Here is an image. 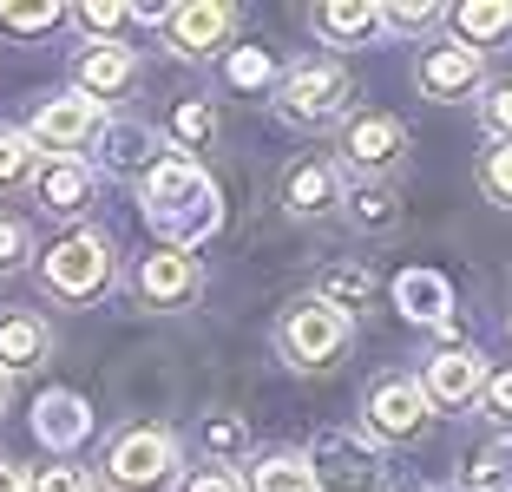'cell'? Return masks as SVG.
I'll return each mask as SVG.
<instances>
[{
  "mask_svg": "<svg viewBox=\"0 0 512 492\" xmlns=\"http://www.w3.org/2000/svg\"><path fill=\"white\" fill-rule=\"evenodd\" d=\"M138 191H145V224L158 230V250H197V243L224 224L217 184L197 158H165Z\"/></svg>",
  "mask_w": 512,
  "mask_h": 492,
  "instance_id": "obj_1",
  "label": "cell"
},
{
  "mask_svg": "<svg viewBox=\"0 0 512 492\" xmlns=\"http://www.w3.org/2000/svg\"><path fill=\"white\" fill-rule=\"evenodd\" d=\"M348 105H355V79H348L342 60H296L276 79V112L289 125H302V132L348 119Z\"/></svg>",
  "mask_w": 512,
  "mask_h": 492,
  "instance_id": "obj_2",
  "label": "cell"
},
{
  "mask_svg": "<svg viewBox=\"0 0 512 492\" xmlns=\"http://www.w3.org/2000/svg\"><path fill=\"white\" fill-rule=\"evenodd\" d=\"M40 283L53 302H92L112 289V243L99 230H66L53 250L40 256Z\"/></svg>",
  "mask_w": 512,
  "mask_h": 492,
  "instance_id": "obj_3",
  "label": "cell"
},
{
  "mask_svg": "<svg viewBox=\"0 0 512 492\" xmlns=\"http://www.w3.org/2000/svg\"><path fill=\"white\" fill-rule=\"evenodd\" d=\"M348 342H355V322L335 315V309H322L316 296L296 302V309H283V322H276V348H283V361L302 368V374L335 368V361L348 355Z\"/></svg>",
  "mask_w": 512,
  "mask_h": 492,
  "instance_id": "obj_4",
  "label": "cell"
},
{
  "mask_svg": "<svg viewBox=\"0 0 512 492\" xmlns=\"http://www.w3.org/2000/svg\"><path fill=\"white\" fill-rule=\"evenodd\" d=\"M112 492H171L178 486V440L165 427H132L106 453Z\"/></svg>",
  "mask_w": 512,
  "mask_h": 492,
  "instance_id": "obj_5",
  "label": "cell"
},
{
  "mask_svg": "<svg viewBox=\"0 0 512 492\" xmlns=\"http://www.w3.org/2000/svg\"><path fill=\"white\" fill-rule=\"evenodd\" d=\"M302 460H309V486L316 492H381L388 486L381 447L375 440H355V433H322Z\"/></svg>",
  "mask_w": 512,
  "mask_h": 492,
  "instance_id": "obj_6",
  "label": "cell"
},
{
  "mask_svg": "<svg viewBox=\"0 0 512 492\" xmlns=\"http://www.w3.org/2000/svg\"><path fill=\"white\" fill-rule=\"evenodd\" d=\"M99 125H106V112L86 92H60V99H40V112L27 125V145L46 151V158H79L99 138Z\"/></svg>",
  "mask_w": 512,
  "mask_h": 492,
  "instance_id": "obj_7",
  "label": "cell"
},
{
  "mask_svg": "<svg viewBox=\"0 0 512 492\" xmlns=\"http://www.w3.org/2000/svg\"><path fill=\"white\" fill-rule=\"evenodd\" d=\"M132 289H138V302L158 309V315L191 309L197 289H204V263H197V250H151V256H138Z\"/></svg>",
  "mask_w": 512,
  "mask_h": 492,
  "instance_id": "obj_8",
  "label": "cell"
},
{
  "mask_svg": "<svg viewBox=\"0 0 512 492\" xmlns=\"http://www.w3.org/2000/svg\"><path fill=\"white\" fill-rule=\"evenodd\" d=\"M401 158H407V125L394 112H355V119H342V164L355 178H388Z\"/></svg>",
  "mask_w": 512,
  "mask_h": 492,
  "instance_id": "obj_9",
  "label": "cell"
},
{
  "mask_svg": "<svg viewBox=\"0 0 512 492\" xmlns=\"http://www.w3.org/2000/svg\"><path fill=\"white\" fill-rule=\"evenodd\" d=\"M427 414H434V407H427L414 374H381L375 388H368V401H362V420H368L375 440H421Z\"/></svg>",
  "mask_w": 512,
  "mask_h": 492,
  "instance_id": "obj_10",
  "label": "cell"
},
{
  "mask_svg": "<svg viewBox=\"0 0 512 492\" xmlns=\"http://www.w3.org/2000/svg\"><path fill=\"white\" fill-rule=\"evenodd\" d=\"M92 145H99V164H106L112 178H132V184H145L151 171L171 158L158 125H145V119H106Z\"/></svg>",
  "mask_w": 512,
  "mask_h": 492,
  "instance_id": "obj_11",
  "label": "cell"
},
{
  "mask_svg": "<svg viewBox=\"0 0 512 492\" xmlns=\"http://www.w3.org/2000/svg\"><path fill=\"white\" fill-rule=\"evenodd\" d=\"M158 27H165V40L178 46L184 60H211L217 46L237 33V7H224V0H184V7L158 14Z\"/></svg>",
  "mask_w": 512,
  "mask_h": 492,
  "instance_id": "obj_12",
  "label": "cell"
},
{
  "mask_svg": "<svg viewBox=\"0 0 512 492\" xmlns=\"http://www.w3.org/2000/svg\"><path fill=\"white\" fill-rule=\"evenodd\" d=\"M414 86H421L434 105L467 99V92L486 86V53H473V46H460V40H440V46H427V53H421Z\"/></svg>",
  "mask_w": 512,
  "mask_h": 492,
  "instance_id": "obj_13",
  "label": "cell"
},
{
  "mask_svg": "<svg viewBox=\"0 0 512 492\" xmlns=\"http://www.w3.org/2000/svg\"><path fill=\"white\" fill-rule=\"evenodd\" d=\"M73 79H79L73 92H86V99L106 112V105H119V99H132V92H138V53H132V46H119V40H92L86 53H79Z\"/></svg>",
  "mask_w": 512,
  "mask_h": 492,
  "instance_id": "obj_14",
  "label": "cell"
},
{
  "mask_svg": "<svg viewBox=\"0 0 512 492\" xmlns=\"http://www.w3.org/2000/svg\"><path fill=\"white\" fill-rule=\"evenodd\" d=\"M486 374H493V368L480 361V348H434L414 381H421L427 407H467V401H480Z\"/></svg>",
  "mask_w": 512,
  "mask_h": 492,
  "instance_id": "obj_15",
  "label": "cell"
},
{
  "mask_svg": "<svg viewBox=\"0 0 512 492\" xmlns=\"http://www.w3.org/2000/svg\"><path fill=\"white\" fill-rule=\"evenodd\" d=\"M283 210L296 217V224H322V217H335L342 210V171L322 158H302L283 171Z\"/></svg>",
  "mask_w": 512,
  "mask_h": 492,
  "instance_id": "obj_16",
  "label": "cell"
},
{
  "mask_svg": "<svg viewBox=\"0 0 512 492\" xmlns=\"http://www.w3.org/2000/svg\"><path fill=\"white\" fill-rule=\"evenodd\" d=\"M92 191H99V178H92V164L79 158H46L40 171H33V197H40L46 217H86L92 210Z\"/></svg>",
  "mask_w": 512,
  "mask_h": 492,
  "instance_id": "obj_17",
  "label": "cell"
},
{
  "mask_svg": "<svg viewBox=\"0 0 512 492\" xmlns=\"http://www.w3.org/2000/svg\"><path fill=\"white\" fill-rule=\"evenodd\" d=\"M46 355H53V328L33 309H0V374L14 381L27 368H46Z\"/></svg>",
  "mask_w": 512,
  "mask_h": 492,
  "instance_id": "obj_18",
  "label": "cell"
},
{
  "mask_svg": "<svg viewBox=\"0 0 512 492\" xmlns=\"http://www.w3.org/2000/svg\"><path fill=\"white\" fill-rule=\"evenodd\" d=\"M342 217L355 230H368V237H381V230L401 224V191H394L388 178H342Z\"/></svg>",
  "mask_w": 512,
  "mask_h": 492,
  "instance_id": "obj_19",
  "label": "cell"
},
{
  "mask_svg": "<svg viewBox=\"0 0 512 492\" xmlns=\"http://www.w3.org/2000/svg\"><path fill=\"white\" fill-rule=\"evenodd\" d=\"M309 27L329 46H362L381 33V7L375 0H322V7H309Z\"/></svg>",
  "mask_w": 512,
  "mask_h": 492,
  "instance_id": "obj_20",
  "label": "cell"
},
{
  "mask_svg": "<svg viewBox=\"0 0 512 492\" xmlns=\"http://www.w3.org/2000/svg\"><path fill=\"white\" fill-rule=\"evenodd\" d=\"M447 27L460 46H473V53H486L493 40H506L512 33V0H460V7H447Z\"/></svg>",
  "mask_w": 512,
  "mask_h": 492,
  "instance_id": "obj_21",
  "label": "cell"
},
{
  "mask_svg": "<svg viewBox=\"0 0 512 492\" xmlns=\"http://www.w3.org/2000/svg\"><path fill=\"white\" fill-rule=\"evenodd\" d=\"M316 302L355 322V315H362L368 302H375V276H368L362 263H329V269L316 276Z\"/></svg>",
  "mask_w": 512,
  "mask_h": 492,
  "instance_id": "obj_22",
  "label": "cell"
},
{
  "mask_svg": "<svg viewBox=\"0 0 512 492\" xmlns=\"http://www.w3.org/2000/svg\"><path fill=\"white\" fill-rule=\"evenodd\" d=\"M33 433H40L46 447H79L92 433V414L79 394H46L40 407H33Z\"/></svg>",
  "mask_w": 512,
  "mask_h": 492,
  "instance_id": "obj_23",
  "label": "cell"
},
{
  "mask_svg": "<svg viewBox=\"0 0 512 492\" xmlns=\"http://www.w3.org/2000/svg\"><path fill=\"white\" fill-rule=\"evenodd\" d=\"M158 138H165L171 158H191V151H204L217 138V112L204 99H178V105H171V119L158 125Z\"/></svg>",
  "mask_w": 512,
  "mask_h": 492,
  "instance_id": "obj_24",
  "label": "cell"
},
{
  "mask_svg": "<svg viewBox=\"0 0 512 492\" xmlns=\"http://www.w3.org/2000/svg\"><path fill=\"white\" fill-rule=\"evenodd\" d=\"M243 492H316V486H309V460H302V453H289V447L263 453V460H250Z\"/></svg>",
  "mask_w": 512,
  "mask_h": 492,
  "instance_id": "obj_25",
  "label": "cell"
},
{
  "mask_svg": "<svg viewBox=\"0 0 512 492\" xmlns=\"http://www.w3.org/2000/svg\"><path fill=\"white\" fill-rule=\"evenodd\" d=\"M394 296H401L407 315H421V322H447V302H453L434 269H407L401 283H394Z\"/></svg>",
  "mask_w": 512,
  "mask_h": 492,
  "instance_id": "obj_26",
  "label": "cell"
},
{
  "mask_svg": "<svg viewBox=\"0 0 512 492\" xmlns=\"http://www.w3.org/2000/svg\"><path fill=\"white\" fill-rule=\"evenodd\" d=\"M197 447L211 453L217 466H230V460L250 453V427H243L237 414H204V420H197Z\"/></svg>",
  "mask_w": 512,
  "mask_h": 492,
  "instance_id": "obj_27",
  "label": "cell"
},
{
  "mask_svg": "<svg viewBox=\"0 0 512 492\" xmlns=\"http://www.w3.org/2000/svg\"><path fill=\"white\" fill-rule=\"evenodd\" d=\"M33 171H40V151L27 145V132H0V197L27 191Z\"/></svg>",
  "mask_w": 512,
  "mask_h": 492,
  "instance_id": "obj_28",
  "label": "cell"
},
{
  "mask_svg": "<svg viewBox=\"0 0 512 492\" xmlns=\"http://www.w3.org/2000/svg\"><path fill=\"white\" fill-rule=\"evenodd\" d=\"M473 492H512V440H493V447L480 453V466L467 473Z\"/></svg>",
  "mask_w": 512,
  "mask_h": 492,
  "instance_id": "obj_29",
  "label": "cell"
},
{
  "mask_svg": "<svg viewBox=\"0 0 512 492\" xmlns=\"http://www.w3.org/2000/svg\"><path fill=\"white\" fill-rule=\"evenodd\" d=\"M480 191L493 197L499 210H512V138H506V145H493V151L480 158Z\"/></svg>",
  "mask_w": 512,
  "mask_h": 492,
  "instance_id": "obj_30",
  "label": "cell"
},
{
  "mask_svg": "<svg viewBox=\"0 0 512 492\" xmlns=\"http://www.w3.org/2000/svg\"><path fill=\"white\" fill-rule=\"evenodd\" d=\"M447 20V7H434V0H394V7H381V27L394 33H427Z\"/></svg>",
  "mask_w": 512,
  "mask_h": 492,
  "instance_id": "obj_31",
  "label": "cell"
},
{
  "mask_svg": "<svg viewBox=\"0 0 512 492\" xmlns=\"http://www.w3.org/2000/svg\"><path fill=\"white\" fill-rule=\"evenodd\" d=\"M480 125L506 145L512 138V79H486V99H480Z\"/></svg>",
  "mask_w": 512,
  "mask_h": 492,
  "instance_id": "obj_32",
  "label": "cell"
},
{
  "mask_svg": "<svg viewBox=\"0 0 512 492\" xmlns=\"http://www.w3.org/2000/svg\"><path fill=\"white\" fill-rule=\"evenodd\" d=\"M66 7H53V0H40V7H14V0H0V27H14V33H46V27H60Z\"/></svg>",
  "mask_w": 512,
  "mask_h": 492,
  "instance_id": "obj_33",
  "label": "cell"
},
{
  "mask_svg": "<svg viewBox=\"0 0 512 492\" xmlns=\"http://www.w3.org/2000/svg\"><path fill=\"white\" fill-rule=\"evenodd\" d=\"M27 256H33V230L20 217H0V276L27 269Z\"/></svg>",
  "mask_w": 512,
  "mask_h": 492,
  "instance_id": "obj_34",
  "label": "cell"
},
{
  "mask_svg": "<svg viewBox=\"0 0 512 492\" xmlns=\"http://www.w3.org/2000/svg\"><path fill=\"white\" fill-rule=\"evenodd\" d=\"M480 407H486V420H493V427H506V433H512V361H506L499 374H486Z\"/></svg>",
  "mask_w": 512,
  "mask_h": 492,
  "instance_id": "obj_35",
  "label": "cell"
},
{
  "mask_svg": "<svg viewBox=\"0 0 512 492\" xmlns=\"http://www.w3.org/2000/svg\"><path fill=\"white\" fill-rule=\"evenodd\" d=\"M27 492H92V479H86V466H46Z\"/></svg>",
  "mask_w": 512,
  "mask_h": 492,
  "instance_id": "obj_36",
  "label": "cell"
},
{
  "mask_svg": "<svg viewBox=\"0 0 512 492\" xmlns=\"http://www.w3.org/2000/svg\"><path fill=\"white\" fill-rule=\"evenodd\" d=\"M184 492H243V479H237V473H224V466H204V473L184 479Z\"/></svg>",
  "mask_w": 512,
  "mask_h": 492,
  "instance_id": "obj_37",
  "label": "cell"
},
{
  "mask_svg": "<svg viewBox=\"0 0 512 492\" xmlns=\"http://www.w3.org/2000/svg\"><path fill=\"white\" fill-rule=\"evenodd\" d=\"M230 79H237V86H263V79H270V60H263V53H237V60H230Z\"/></svg>",
  "mask_w": 512,
  "mask_h": 492,
  "instance_id": "obj_38",
  "label": "cell"
},
{
  "mask_svg": "<svg viewBox=\"0 0 512 492\" xmlns=\"http://www.w3.org/2000/svg\"><path fill=\"white\" fill-rule=\"evenodd\" d=\"M33 486V473L20 460H0V492H27Z\"/></svg>",
  "mask_w": 512,
  "mask_h": 492,
  "instance_id": "obj_39",
  "label": "cell"
},
{
  "mask_svg": "<svg viewBox=\"0 0 512 492\" xmlns=\"http://www.w3.org/2000/svg\"><path fill=\"white\" fill-rule=\"evenodd\" d=\"M7 388H14V381H7V374H0V407H7Z\"/></svg>",
  "mask_w": 512,
  "mask_h": 492,
  "instance_id": "obj_40",
  "label": "cell"
},
{
  "mask_svg": "<svg viewBox=\"0 0 512 492\" xmlns=\"http://www.w3.org/2000/svg\"><path fill=\"white\" fill-rule=\"evenodd\" d=\"M401 492H440V486H401Z\"/></svg>",
  "mask_w": 512,
  "mask_h": 492,
  "instance_id": "obj_41",
  "label": "cell"
}]
</instances>
